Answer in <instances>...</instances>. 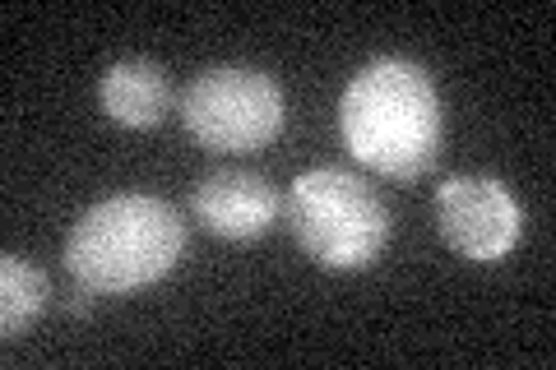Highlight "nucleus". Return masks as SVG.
Masks as SVG:
<instances>
[{
	"mask_svg": "<svg viewBox=\"0 0 556 370\" xmlns=\"http://www.w3.org/2000/svg\"><path fill=\"white\" fill-rule=\"evenodd\" d=\"M441 130V93L413 61L380 56L362 65L339 98L343 149L353 163L390 181H417L437 167Z\"/></svg>",
	"mask_w": 556,
	"mask_h": 370,
	"instance_id": "1",
	"label": "nucleus"
},
{
	"mask_svg": "<svg viewBox=\"0 0 556 370\" xmlns=\"http://www.w3.org/2000/svg\"><path fill=\"white\" fill-rule=\"evenodd\" d=\"M186 251V222L159 195H112L84 208L65 237V269L79 288L121 296L153 288L177 269Z\"/></svg>",
	"mask_w": 556,
	"mask_h": 370,
	"instance_id": "2",
	"label": "nucleus"
},
{
	"mask_svg": "<svg viewBox=\"0 0 556 370\" xmlns=\"http://www.w3.org/2000/svg\"><path fill=\"white\" fill-rule=\"evenodd\" d=\"M283 222L302 251L339 273L371 269L394 232L390 208L362 176L343 167H311L288 186Z\"/></svg>",
	"mask_w": 556,
	"mask_h": 370,
	"instance_id": "3",
	"label": "nucleus"
},
{
	"mask_svg": "<svg viewBox=\"0 0 556 370\" xmlns=\"http://www.w3.org/2000/svg\"><path fill=\"white\" fill-rule=\"evenodd\" d=\"M181 126L208 153H255L283 130V88L265 69L214 65L181 93Z\"/></svg>",
	"mask_w": 556,
	"mask_h": 370,
	"instance_id": "4",
	"label": "nucleus"
},
{
	"mask_svg": "<svg viewBox=\"0 0 556 370\" xmlns=\"http://www.w3.org/2000/svg\"><path fill=\"white\" fill-rule=\"evenodd\" d=\"M437 232L455 255L473 264H496L515 251L519 241V204L506 181L496 176H450L437 186L431 200Z\"/></svg>",
	"mask_w": 556,
	"mask_h": 370,
	"instance_id": "5",
	"label": "nucleus"
},
{
	"mask_svg": "<svg viewBox=\"0 0 556 370\" xmlns=\"http://www.w3.org/2000/svg\"><path fill=\"white\" fill-rule=\"evenodd\" d=\"M195 218L223 241H255L278 222V190L260 171L223 167L208 171L190 195Z\"/></svg>",
	"mask_w": 556,
	"mask_h": 370,
	"instance_id": "6",
	"label": "nucleus"
},
{
	"mask_svg": "<svg viewBox=\"0 0 556 370\" xmlns=\"http://www.w3.org/2000/svg\"><path fill=\"white\" fill-rule=\"evenodd\" d=\"M98 107L126 130L159 126L172 107V84L163 75V65L139 61V56L108 65L98 79Z\"/></svg>",
	"mask_w": 556,
	"mask_h": 370,
	"instance_id": "7",
	"label": "nucleus"
},
{
	"mask_svg": "<svg viewBox=\"0 0 556 370\" xmlns=\"http://www.w3.org/2000/svg\"><path fill=\"white\" fill-rule=\"evenodd\" d=\"M47 273L24 255H0V339H20V333L47 310Z\"/></svg>",
	"mask_w": 556,
	"mask_h": 370,
	"instance_id": "8",
	"label": "nucleus"
}]
</instances>
